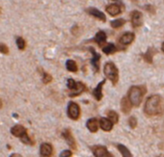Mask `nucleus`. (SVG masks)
I'll return each mask as SVG.
<instances>
[{
	"mask_svg": "<svg viewBox=\"0 0 164 157\" xmlns=\"http://www.w3.org/2000/svg\"><path fill=\"white\" fill-rule=\"evenodd\" d=\"M144 111L147 115L149 116H157L160 115L163 111L162 101H161L160 96H152L147 99L145 103Z\"/></svg>",
	"mask_w": 164,
	"mask_h": 157,
	"instance_id": "f257e3e1",
	"label": "nucleus"
},
{
	"mask_svg": "<svg viewBox=\"0 0 164 157\" xmlns=\"http://www.w3.org/2000/svg\"><path fill=\"white\" fill-rule=\"evenodd\" d=\"M146 93L145 86H132L128 91V100L131 105L139 106Z\"/></svg>",
	"mask_w": 164,
	"mask_h": 157,
	"instance_id": "f03ea898",
	"label": "nucleus"
},
{
	"mask_svg": "<svg viewBox=\"0 0 164 157\" xmlns=\"http://www.w3.org/2000/svg\"><path fill=\"white\" fill-rule=\"evenodd\" d=\"M104 74L105 76L107 77L108 79H110L111 82L115 85L118 82V79H119V74H118V68L112 62L106 63L104 66Z\"/></svg>",
	"mask_w": 164,
	"mask_h": 157,
	"instance_id": "7ed1b4c3",
	"label": "nucleus"
},
{
	"mask_svg": "<svg viewBox=\"0 0 164 157\" xmlns=\"http://www.w3.org/2000/svg\"><path fill=\"white\" fill-rule=\"evenodd\" d=\"M68 116L70 117L71 119H77L80 116V108L78 104L74 103V102H71L68 106Z\"/></svg>",
	"mask_w": 164,
	"mask_h": 157,
	"instance_id": "20e7f679",
	"label": "nucleus"
},
{
	"mask_svg": "<svg viewBox=\"0 0 164 157\" xmlns=\"http://www.w3.org/2000/svg\"><path fill=\"white\" fill-rule=\"evenodd\" d=\"M92 150L96 157H113V155L107 150V148L103 145H95L92 147Z\"/></svg>",
	"mask_w": 164,
	"mask_h": 157,
	"instance_id": "39448f33",
	"label": "nucleus"
},
{
	"mask_svg": "<svg viewBox=\"0 0 164 157\" xmlns=\"http://www.w3.org/2000/svg\"><path fill=\"white\" fill-rule=\"evenodd\" d=\"M143 23V16L138 11H134L131 15V24L134 28L141 26Z\"/></svg>",
	"mask_w": 164,
	"mask_h": 157,
	"instance_id": "423d86ee",
	"label": "nucleus"
},
{
	"mask_svg": "<svg viewBox=\"0 0 164 157\" xmlns=\"http://www.w3.org/2000/svg\"><path fill=\"white\" fill-rule=\"evenodd\" d=\"M62 136H63V138L67 141L68 145H70L71 148L75 149V148H76V143H75V140H74V138L73 137V135H71V130H69V129L64 130V131H63V133H62Z\"/></svg>",
	"mask_w": 164,
	"mask_h": 157,
	"instance_id": "0eeeda50",
	"label": "nucleus"
},
{
	"mask_svg": "<svg viewBox=\"0 0 164 157\" xmlns=\"http://www.w3.org/2000/svg\"><path fill=\"white\" fill-rule=\"evenodd\" d=\"M86 90V87L85 85L81 83V82H78V83H75V86H74L73 89L71 90L70 92V96H71V98H73V96H79L80 94H82L83 92H85Z\"/></svg>",
	"mask_w": 164,
	"mask_h": 157,
	"instance_id": "6e6552de",
	"label": "nucleus"
},
{
	"mask_svg": "<svg viewBox=\"0 0 164 157\" xmlns=\"http://www.w3.org/2000/svg\"><path fill=\"white\" fill-rule=\"evenodd\" d=\"M40 152H41L42 157H50L51 154H52V152H53L52 145H51L50 144H47V143H45V144H43L41 145Z\"/></svg>",
	"mask_w": 164,
	"mask_h": 157,
	"instance_id": "1a4fd4ad",
	"label": "nucleus"
},
{
	"mask_svg": "<svg viewBox=\"0 0 164 157\" xmlns=\"http://www.w3.org/2000/svg\"><path fill=\"white\" fill-rule=\"evenodd\" d=\"M91 53L93 54V58H92V65H93L94 68L96 71H99V60H100V55L99 53L96 52V50L93 47H90Z\"/></svg>",
	"mask_w": 164,
	"mask_h": 157,
	"instance_id": "9d476101",
	"label": "nucleus"
},
{
	"mask_svg": "<svg viewBox=\"0 0 164 157\" xmlns=\"http://www.w3.org/2000/svg\"><path fill=\"white\" fill-rule=\"evenodd\" d=\"M87 13L89 14V15L93 16H95V18H99V19H100V20H102V21L106 20L105 15L102 12H100L99 10H97V8H89V9H87Z\"/></svg>",
	"mask_w": 164,
	"mask_h": 157,
	"instance_id": "9b49d317",
	"label": "nucleus"
},
{
	"mask_svg": "<svg viewBox=\"0 0 164 157\" xmlns=\"http://www.w3.org/2000/svg\"><path fill=\"white\" fill-rule=\"evenodd\" d=\"M134 34L131 32H126L120 38V44H122L124 45H128L130 44L134 40Z\"/></svg>",
	"mask_w": 164,
	"mask_h": 157,
	"instance_id": "f8f14e48",
	"label": "nucleus"
},
{
	"mask_svg": "<svg viewBox=\"0 0 164 157\" xmlns=\"http://www.w3.org/2000/svg\"><path fill=\"white\" fill-rule=\"evenodd\" d=\"M11 133H12L14 136L19 137V138H21L24 133H26V129H25L22 125L18 124V125H15V126L11 129Z\"/></svg>",
	"mask_w": 164,
	"mask_h": 157,
	"instance_id": "ddd939ff",
	"label": "nucleus"
},
{
	"mask_svg": "<svg viewBox=\"0 0 164 157\" xmlns=\"http://www.w3.org/2000/svg\"><path fill=\"white\" fill-rule=\"evenodd\" d=\"M106 12H107L110 16H115L121 13V7L118 4H111L106 7Z\"/></svg>",
	"mask_w": 164,
	"mask_h": 157,
	"instance_id": "4468645a",
	"label": "nucleus"
},
{
	"mask_svg": "<svg viewBox=\"0 0 164 157\" xmlns=\"http://www.w3.org/2000/svg\"><path fill=\"white\" fill-rule=\"evenodd\" d=\"M105 80H102L100 83H99V85L97 86V88L93 91V96H95V98L97 100H100L102 98V86L104 85Z\"/></svg>",
	"mask_w": 164,
	"mask_h": 157,
	"instance_id": "2eb2a0df",
	"label": "nucleus"
},
{
	"mask_svg": "<svg viewBox=\"0 0 164 157\" xmlns=\"http://www.w3.org/2000/svg\"><path fill=\"white\" fill-rule=\"evenodd\" d=\"M131 103L128 98H124L121 101V109L125 114H128L131 110Z\"/></svg>",
	"mask_w": 164,
	"mask_h": 157,
	"instance_id": "dca6fc26",
	"label": "nucleus"
},
{
	"mask_svg": "<svg viewBox=\"0 0 164 157\" xmlns=\"http://www.w3.org/2000/svg\"><path fill=\"white\" fill-rule=\"evenodd\" d=\"M99 125L102 130L104 131H110L113 127V124L106 118H102L99 121Z\"/></svg>",
	"mask_w": 164,
	"mask_h": 157,
	"instance_id": "f3484780",
	"label": "nucleus"
},
{
	"mask_svg": "<svg viewBox=\"0 0 164 157\" xmlns=\"http://www.w3.org/2000/svg\"><path fill=\"white\" fill-rule=\"evenodd\" d=\"M87 128L91 132H97V129H99V122L96 119H90L87 122Z\"/></svg>",
	"mask_w": 164,
	"mask_h": 157,
	"instance_id": "a211bd4d",
	"label": "nucleus"
},
{
	"mask_svg": "<svg viewBox=\"0 0 164 157\" xmlns=\"http://www.w3.org/2000/svg\"><path fill=\"white\" fill-rule=\"evenodd\" d=\"M95 42H97L99 45L103 44L106 42V34L103 32V31H99L96 34V37H95Z\"/></svg>",
	"mask_w": 164,
	"mask_h": 157,
	"instance_id": "6ab92c4d",
	"label": "nucleus"
},
{
	"mask_svg": "<svg viewBox=\"0 0 164 157\" xmlns=\"http://www.w3.org/2000/svg\"><path fill=\"white\" fill-rule=\"evenodd\" d=\"M155 53H156V50H155L154 48L150 47L148 49V51H147V52L143 55V58L145 59L148 63L152 64V57H154V55Z\"/></svg>",
	"mask_w": 164,
	"mask_h": 157,
	"instance_id": "aec40b11",
	"label": "nucleus"
},
{
	"mask_svg": "<svg viewBox=\"0 0 164 157\" xmlns=\"http://www.w3.org/2000/svg\"><path fill=\"white\" fill-rule=\"evenodd\" d=\"M66 67H67V70L69 71H71V72H76L77 70H78L76 63L73 60H68L67 63H66Z\"/></svg>",
	"mask_w": 164,
	"mask_h": 157,
	"instance_id": "412c9836",
	"label": "nucleus"
},
{
	"mask_svg": "<svg viewBox=\"0 0 164 157\" xmlns=\"http://www.w3.org/2000/svg\"><path fill=\"white\" fill-rule=\"evenodd\" d=\"M116 50H117V48H116V46H115L113 44H108L107 45H105V46L102 48V51L105 54H107V55L116 52Z\"/></svg>",
	"mask_w": 164,
	"mask_h": 157,
	"instance_id": "4be33fe9",
	"label": "nucleus"
},
{
	"mask_svg": "<svg viewBox=\"0 0 164 157\" xmlns=\"http://www.w3.org/2000/svg\"><path fill=\"white\" fill-rule=\"evenodd\" d=\"M107 117L108 119L112 124H117L118 121H119V116H118V114L115 111H109L107 113Z\"/></svg>",
	"mask_w": 164,
	"mask_h": 157,
	"instance_id": "5701e85b",
	"label": "nucleus"
},
{
	"mask_svg": "<svg viewBox=\"0 0 164 157\" xmlns=\"http://www.w3.org/2000/svg\"><path fill=\"white\" fill-rule=\"evenodd\" d=\"M118 148H119L120 152L122 153L123 157H132L130 151H129L128 148H126L124 145H118Z\"/></svg>",
	"mask_w": 164,
	"mask_h": 157,
	"instance_id": "b1692460",
	"label": "nucleus"
},
{
	"mask_svg": "<svg viewBox=\"0 0 164 157\" xmlns=\"http://www.w3.org/2000/svg\"><path fill=\"white\" fill-rule=\"evenodd\" d=\"M125 23H126L125 19H124V18H119V19L112 20L111 21V26L113 28H120V27H122Z\"/></svg>",
	"mask_w": 164,
	"mask_h": 157,
	"instance_id": "393cba45",
	"label": "nucleus"
},
{
	"mask_svg": "<svg viewBox=\"0 0 164 157\" xmlns=\"http://www.w3.org/2000/svg\"><path fill=\"white\" fill-rule=\"evenodd\" d=\"M16 45H18V47L21 50H23L25 48V41L21 37H18L16 38Z\"/></svg>",
	"mask_w": 164,
	"mask_h": 157,
	"instance_id": "a878e982",
	"label": "nucleus"
},
{
	"mask_svg": "<svg viewBox=\"0 0 164 157\" xmlns=\"http://www.w3.org/2000/svg\"><path fill=\"white\" fill-rule=\"evenodd\" d=\"M21 142L23 143V144H26V145L33 144L32 141H31V139L29 138V136L27 135V133H24L23 135L21 137Z\"/></svg>",
	"mask_w": 164,
	"mask_h": 157,
	"instance_id": "bb28decb",
	"label": "nucleus"
},
{
	"mask_svg": "<svg viewBox=\"0 0 164 157\" xmlns=\"http://www.w3.org/2000/svg\"><path fill=\"white\" fill-rule=\"evenodd\" d=\"M52 81V76L50 75L49 73H47V72H44V76H43V82L45 84H47L49 82Z\"/></svg>",
	"mask_w": 164,
	"mask_h": 157,
	"instance_id": "cd10ccee",
	"label": "nucleus"
},
{
	"mask_svg": "<svg viewBox=\"0 0 164 157\" xmlns=\"http://www.w3.org/2000/svg\"><path fill=\"white\" fill-rule=\"evenodd\" d=\"M0 52L3 54H8L9 53V48L6 44H0Z\"/></svg>",
	"mask_w": 164,
	"mask_h": 157,
	"instance_id": "c85d7f7f",
	"label": "nucleus"
},
{
	"mask_svg": "<svg viewBox=\"0 0 164 157\" xmlns=\"http://www.w3.org/2000/svg\"><path fill=\"white\" fill-rule=\"evenodd\" d=\"M128 124H129V125H130L131 128H134L137 125L136 119H135L134 117H130V118H129V119H128Z\"/></svg>",
	"mask_w": 164,
	"mask_h": 157,
	"instance_id": "c756f323",
	"label": "nucleus"
},
{
	"mask_svg": "<svg viewBox=\"0 0 164 157\" xmlns=\"http://www.w3.org/2000/svg\"><path fill=\"white\" fill-rule=\"evenodd\" d=\"M67 86H68V88H69V89H70V90L73 89V88H74V86H75V82H74V80H73V79H71V78L68 79V82H67Z\"/></svg>",
	"mask_w": 164,
	"mask_h": 157,
	"instance_id": "7c9ffc66",
	"label": "nucleus"
},
{
	"mask_svg": "<svg viewBox=\"0 0 164 157\" xmlns=\"http://www.w3.org/2000/svg\"><path fill=\"white\" fill-rule=\"evenodd\" d=\"M71 154H73V152H71V150L67 149V150L62 151L61 154H60V157H71Z\"/></svg>",
	"mask_w": 164,
	"mask_h": 157,
	"instance_id": "2f4dec72",
	"label": "nucleus"
},
{
	"mask_svg": "<svg viewBox=\"0 0 164 157\" xmlns=\"http://www.w3.org/2000/svg\"><path fill=\"white\" fill-rule=\"evenodd\" d=\"M146 10H148L150 13H152V14H154V12H155L154 7L152 6V5H148V6H146Z\"/></svg>",
	"mask_w": 164,
	"mask_h": 157,
	"instance_id": "473e14b6",
	"label": "nucleus"
},
{
	"mask_svg": "<svg viewBox=\"0 0 164 157\" xmlns=\"http://www.w3.org/2000/svg\"><path fill=\"white\" fill-rule=\"evenodd\" d=\"M10 157H22L21 154H18V153H14V154H12V155H11Z\"/></svg>",
	"mask_w": 164,
	"mask_h": 157,
	"instance_id": "72a5a7b5",
	"label": "nucleus"
},
{
	"mask_svg": "<svg viewBox=\"0 0 164 157\" xmlns=\"http://www.w3.org/2000/svg\"><path fill=\"white\" fill-rule=\"evenodd\" d=\"M161 48H162V51H163V52H164V42H163V44H162V46H161Z\"/></svg>",
	"mask_w": 164,
	"mask_h": 157,
	"instance_id": "f704fd0d",
	"label": "nucleus"
},
{
	"mask_svg": "<svg viewBox=\"0 0 164 157\" xmlns=\"http://www.w3.org/2000/svg\"><path fill=\"white\" fill-rule=\"evenodd\" d=\"M2 107V101H1V99H0V108Z\"/></svg>",
	"mask_w": 164,
	"mask_h": 157,
	"instance_id": "c9c22d12",
	"label": "nucleus"
}]
</instances>
